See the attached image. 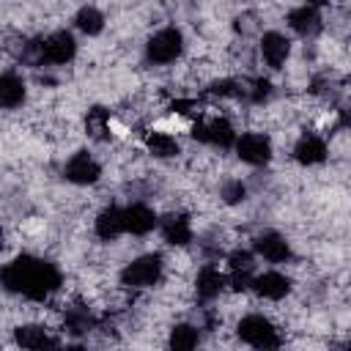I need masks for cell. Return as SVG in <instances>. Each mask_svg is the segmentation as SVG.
Here are the masks:
<instances>
[{"label": "cell", "mask_w": 351, "mask_h": 351, "mask_svg": "<svg viewBox=\"0 0 351 351\" xmlns=\"http://www.w3.org/2000/svg\"><path fill=\"white\" fill-rule=\"evenodd\" d=\"M3 285L11 293H22L25 299L44 302L49 293L60 288V271L55 263L33 258V255H19L3 269Z\"/></svg>", "instance_id": "obj_1"}, {"label": "cell", "mask_w": 351, "mask_h": 351, "mask_svg": "<svg viewBox=\"0 0 351 351\" xmlns=\"http://www.w3.org/2000/svg\"><path fill=\"white\" fill-rule=\"evenodd\" d=\"M181 52H184V36H181V30H176V27H165V30L154 33V36L148 38V44H145V58H148L151 63H156V66L173 63Z\"/></svg>", "instance_id": "obj_2"}, {"label": "cell", "mask_w": 351, "mask_h": 351, "mask_svg": "<svg viewBox=\"0 0 351 351\" xmlns=\"http://www.w3.org/2000/svg\"><path fill=\"white\" fill-rule=\"evenodd\" d=\"M159 277H162V258L156 252L134 258L121 271V282L129 285V288H151V285L159 282Z\"/></svg>", "instance_id": "obj_3"}, {"label": "cell", "mask_w": 351, "mask_h": 351, "mask_svg": "<svg viewBox=\"0 0 351 351\" xmlns=\"http://www.w3.org/2000/svg\"><path fill=\"white\" fill-rule=\"evenodd\" d=\"M239 337L255 348H277L280 346V335L274 329V324L263 315H247L239 321Z\"/></svg>", "instance_id": "obj_4"}, {"label": "cell", "mask_w": 351, "mask_h": 351, "mask_svg": "<svg viewBox=\"0 0 351 351\" xmlns=\"http://www.w3.org/2000/svg\"><path fill=\"white\" fill-rule=\"evenodd\" d=\"M236 156L252 167H261L271 159V143L266 134L258 132H247L241 137H236Z\"/></svg>", "instance_id": "obj_5"}, {"label": "cell", "mask_w": 351, "mask_h": 351, "mask_svg": "<svg viewBox=\"0 0 351 351\" xmlns=\"http://www.w3.org/2000/svg\"><path fill=\"white\" fill-rule=\"evenodd\" d=\"M41 55H44V63L63 66L77 55V41L69 30H58V33L41 38Z\"/></svg>", "instance_id": "obj_6"}, {"label": "cell", "mask_w": 351, "mask_h": 351, "mask_svg": "<svg viewBox=\"0 0 351 351\" xmlns=\"http://www.w3.org/2000/svg\"><path fill=\"white\" fill-rule=\"evenodd\" d=\"M192 137L200 140V143L217 145V148H230V145H236V132H233V126H230L228 118H211L208 123H195Z\"/></svg>", "instance_id": "obj_7"}, {"label": "cell", "mask_w": 351, "mask_h": 351, "mask_svg": "<svg viewBox=\"0 0 351 351\" xmlns=\"http://www.w3.org/2000/svg\"><path fill=\"white\" fill-rule=\"evenodd\" d=\"M63 176H66V181H71V184H80V186H85V184H93V181H99V176H101V167H99V162L88 154V151H77L69 162H66V167H63Z\"/></svg>", "instance_id": "obj_8"}, {"label": "cell", "mask_w": 351, "mask_h": 351, "mask_svg": "<svg viewBox=\"0 0 351 351\" xmlns=\"http://www.w3.org/2000/svg\"><path fill=\"white\" fill-rule=\"evenodd\" d=\"M252 269H255V258L250 250H236L228 255V277H230V288L233 291H247L252 288Z\"/></svg>", "instance_id": "obj_9"}, {"label": "cell", "mask_w": 351, "mask_h": 351, "mask_svg": "<svg viewBox=\"0 0 351 351\" xmlns=\"http://www.w3.org/2000/svg\"><path fill=\"white\" fill-rule=\"evenodd\" d=\"M261 55H263V60H266L271 69H280V66L288 60V55H291V41H288L282 33L269 30V33L261 36Z\"/></svg>", "instance_id": "obj_10"}, {"label": "cell", "mask_w": 351, "mask_h": 351, "mask_svg": "<svg viewBox=\"0 0 351 351\" xmlns=\"http://www.w3.org/2000/svg\"><path fill=\"white\" fill-rule=\"evenodd\" d=\"M159 228H162L165 241L173 247H184L192 241V225H189L186 214H167L159 219Z\"/></svg>", "instance_id": "obj_11"}, {"label": "cell", "mask_w": 351, "mask_h": 351, "mask_svg": "<svg viewBox=\"0 0 351 351\" xmlns=\"http://www.w3.org/2000/svg\"><path fill=\"white\" fill-rule=\"evenodd\" d=\"M255 252H258L261 258H266L269 263H285V261L291 258L288 241H285L280 233H274V230L261 233V236L255 239Z\"/></svg>", "instance_id": "obj_12"}, {"label": "cell", "mask_w": 351, "mask_h": 351, "mask_svg": "<svg viewBox=\"0 0 351 351\" xmlns=\"http://www.w3.org/2000/svg\"><path fill=\"white\" fill-rule=\"evenodd\" d=\"M123 217H126V233H134V236H145V233H151L159 225V217L148 206H143V203L126 206Z\"/></svg>", "instance_id": "obj_13"}, {"label": "cell", "mask_w": 351, "mask_h": 351, "mask_svg": "<svg viewBox=\"0 0 351 351\" xmlns=\"http://www.w3.org/2000/svg\"><path fill=\"white\" fill-rule=\"evenodd\" d=\"M293 159L299 165H321L326 159V143L318 134H302L293 145Z\"/></svg>", "instance_id": "obj_14"}, {"label": "cell", "mask_w": 351, "mask_h": 351, "mask_svg": "<svg viewBox=\"0 0 351 351\" xmlns=\"http://www.w3.org/2000/svg\"><path fill=\"white\" fill-rule=\"evenodd\" d=\"M121 233H126V217H123V208L118 206H107L99 217H96V236L110 241V239H118Z\"/></svg>", "instance_id": "obj_15"}, {"label": "cell", "mask_w": 351, "mask_h": 351, "mask_svg": "<svg viewBox=\"0 0 351 351\" xmlns=\"http://www.w3.org/2000/svg\"><path fill=\"white\" fill-rule=\"evenodd\" d=\"M252 288L263 296V299H282L288 291H291V280L285 277V274H280V271H263V274H258L255 280H252Z\"/></svg>", "instance_id": "obj_16"}, {"label": "cell", "mask_w": 351, "mask_h": 351, "mask_svg": "<svg viewBox=\"0 0 351 351\" xmlns=\"http://www.w3.org/2000/svg\"><path fill=\"white\" fill-rule=\"evenodd\" d=\"M288 25L299 36H313V33L321 30V14H318L315 5H307L304 3V5H299V8H293L288 14Z\"/></svg>", "instance_id": "obj_17"}, {"label": "cell", "mask_w": 351, "mask_h": 351, "mask_svg": "<svg viewBox=\"0 0 351 351\" xmlns=\"http://www.w3.org/2000/svg\"><path fill=\"white\" fill-rule=\"evenodd\" d=\"M195 288H197V299L203 302H211L219 296V291L225 288V274L214 266H203L197 271V280H195Z\"/></svg>", "instance_id": "obj_18"}, {"label": "cell", "mask_w": 351, "mask_h": 351, "mask_svg": "<svg viewBox=\"0 0 351 351\" xmlns=\"http://www.w3.org/2000/svg\"><path fill=\"white\" fill-rule=\"evenodd\" d=\"M22 101H25V82H22V77L14 74V71H5L0 77V104L5 110H14Z\"/></svg>", "instance_id": "obj_19"}, {"label": "cell", "mask_w": 351, "mask_h": 351, "mask_svg": "<svg viewBox=\"0 0 351 351\" xmlns=\"http://www.w3.org/2000/svg\"><path fill=\"white\" fill-rule=\"evenodd\" d=\"M16 343L22 348H30V351H44V348H55L58 340L47 335L44 326H19L16 329Z\"/></svg>", "instance_id": "obj_20"}, {"label": "cell", "mask_w": 351, "mask_h": 351, "mask_svg": "<svg viewBox=\"0 0 351 351\" xmlns=\"http://www.w3.org/2000/svg\"><path fill=\"white\" fill-rule=\"evenodd\" d=\"M145 148H148L154 156H159V159H170V156L178 154L176 137H170V134H165V132H151V134H145Z\"/></svg>", "instance_id": "obj_21"}, {"label": "cell", "mask_w": 351, "mask_h": 351, "mask_svg": "<svg viewBox=\"0 0 351 351\" xmlns=\"http://www.w3.org/2000/svg\"><path fill=\"white\" fill-rule=\"evenodd\" d=\"M93 324H96V318L90 315V310L88 307H69L66 310V329L71 332V335H88L90 329H93Z\"/></svg>", "instance_id": "obj_22"}, {"label": "cell", "mask_w": 351, "mask_h": 351, "mask_svg": "<svg viewBox=\"0 0 351 351\" xmlns=\"http://www.w3.org/2000/svg\"><path fill=\"white\" fill-rule=\"evenodd\" d=\"M74 22H77V27H80L85 36H99V33L104 30V16H101V11L93 8V5L80 8L77 16H74Z\"/></svg>", "instance_id": "obj_23"}, {"label": "cell", "mask_w": 351, "mask_h": 351, "mask_svg": "<svg viewBox=\"0 0 351 351\" xmlns=\"http://www.w3.org/2000/svg\"><path fill=\"white\" fill-rule=\"evenodd\" d=\"M85 129L93 140H104L110 134V112L104 107H90L85 115Z\"/></svg>", "instance_id": "obj_24"}, {"label": "cell", "mask_w": 351, "mask_h": 351, "mask_svg": "<svg viewBox=\"0 0 351 351\" xmlns=\"http://www.w3.org/2000/svg\"><path fill=\"white\" fill-rule=\"evenodd\" d=\"M197 340H200V335H197V329L189 326V324H178V326H173V332H170V346H173L176 351H189V348L197 346Z\"/></svg>", "instance_id": "obj_25"}, {"label": "cell", "mask_w": 351, "mask_h": 351, "mask_svg": "<svg viewBox=\"0 0 351 351\" xmlns=\"http://www.w3.org/2000/svg\"><path fill=\"white\" fill-rule=\"evenodd\" d=\"M208 93H214V96H244V85L236 82V80H217V82H211Z\"/></svg>", "instance_id": "obj_26"}, {"label": "cell", "mask_w": 351, "mask_h": 351, "mask_svg": "<svg viewBox=\"0 0 351 351\" xmlns=\"http://www.w3.org/2000/svg\"><path fill=\"white\" fill-rule=\"evenodd\" d=\"M247 197V186L241 184V181H228V184H222V200L225 203H241Z\"/></svg>", "instance_id": "obj_27"}, {"label": "cell", "mask_w": 351, "mask_h": 351, "mask_svg": "<svg viewBox=\"0 0 351 351\" xmlns=\"http://www.w3.org/2000/svg\"><path fill=\"white\" fill-rule=\"evenodd\" d=\"M269 93H271V85H269V80H252L250 82V88H244V96H250L252 101H263V99H269Z\"/></svg>", "instance_id": "obj_28"}, {"label": "cell", "mask_w": 351, "mask_h": 351, "mask_svg": "<svg viewBox=\"0 0 351 351\" xmlns=\"http://www.w3.org/2000/svg\"><path fill=\"white\" fill-rule=\"evenodd\" d=\"M340 123H343V126H351V112H348V110L343 112V118H340Z\"/></svg>", "instance_id": "obj_29"}, {"label": "cell", "mask_w": 351, "mask_h": 351, "mask_svg": "<svg viewBox=\"0 0 351 351\" xmlns=\"http://www.w3.org/2000/svg\"><path fill=\"white\" fill-rule=\"evenodd\" d=\"M304 3H307V5H315V8H318V5H326L329 0H304Z\"/></svg>", "instance_id": "obj_30"}]
</instances>
